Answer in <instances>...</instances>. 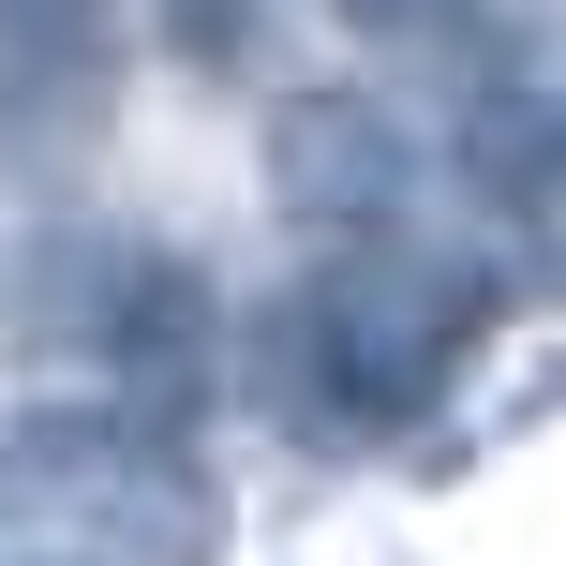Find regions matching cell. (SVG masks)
I'll use <instances>...</instances> for the list:
<instances>
[{
	"instance_id": "cell-1",
	"label": "cell",
	"mask_w": 566,
	"mask_h": 566,
	"mask_svg": "<svg viewBox=\"0 0 566 566\" xmlns=\"http://www.w3.org/2000/svg\"><path fill=\"white\" fill-rule=\"evenodd\" d=\"M478 343H492L478 254H432V239H402V224H358L298 298H283L269 358L298 373V402H313L328 432H343V418L388 432V418H432V402L462 388Z\"/></svg>"
},
{
	"instance_id": "cell-4",
	"label": "cell",
	"mask_w": 566,
	"mask_h": 566,
	"mask_svg": "<svg viewBox=\"0 0 566 566\" xmlns=\"http://www.w3.org/2000/svg\"><path fill=\"white\" fill-rule=\"evenodd\" d=\"M254 30V0H179V45H239Z\"/></svg>"
},
{
	"instance_id": "cell-3",
	"label": "cell",
	"mask_w": 566,
	"mask_h": 566,
	"mask_svg": "<svg viewBox=\"0 0 566 566\" xmlns=\"http://www.w3.org/2000/svg\"><path fill=\"white\" fill-rule=\"evenodd\" d=\"M462 195L492 224H522V239L552 224V90L537 75H478L462 90Z\"/></svg>"
},
{
	"instance_id": "cell-5",
	"label": "cell",
	"mask_w": 566,
	"mask_h": 566,
	"mask_svg": "<svg viewBox=\"0 0 566 566\" xmlns=\"http://www.w3.org/2000/svg\"><path fill=\"white\" fill-rule=\"evenodd\" d=\"M343 15H418V0H343Z\"/></svg>"
},
{
	"instance_id": "cell-2",
	"label": "cell",
	"mask_w": 566,
	"mask_h": 566,
	"mask_svg": "<svg viewBox=\"0 0 566 566\" xmlns=\"http://www.w3.org/2000/svg\"><path fill=\"white\" fill-rule=\"evenodd\" d=\"M254 179H269V209H283L298 239H358V224H402V195H418V135L388 119V90L313 75V90L269 105Z\"/></svg>"
}]
</instances>
